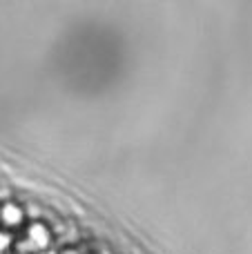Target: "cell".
<instances>
[{
  "label": "cell",
  "mask_w": 252,
  "mask_h": 254,
  "mask_svg": "<svg viewBox=\"0 0 252 254\" xmlns=\"http://www.w3.org/2000/svg\"><path fill=\"white\" fill-rule=\"evenodd\" d=\"M25 221V212L18 203L2 201L0 203V230H16Z\"/></svg>",
  "instance_id": "1"
}]
</instances>
